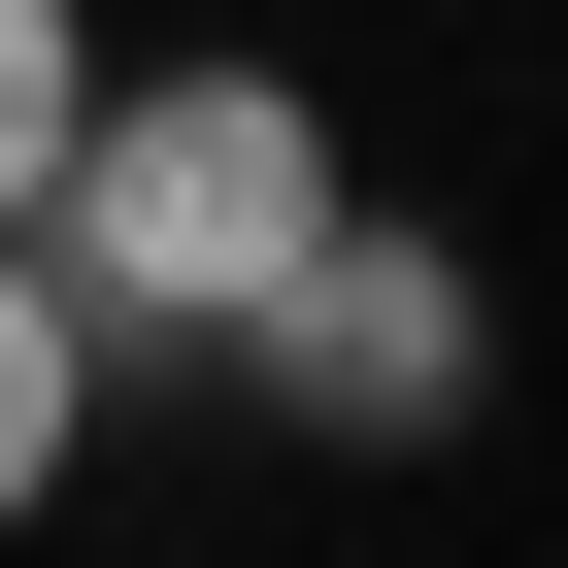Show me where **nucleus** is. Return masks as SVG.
I'll return each mask as SVG.
<instances>
[{
    "mask_svg": "<svg viewBox=\"0 0 568 568\" xmlns=\"http://www.w3.org/2000/svg\"><path fill=\"white\" fill-rule=\"evenodd\" d=\"M68 435H101V302H68L34 234H0V535L68 501Z\"/></svg>",
    "mask_w": 568,
    "mask_h": 568,
    "instance_id": "obj_3",
    "label": "nucleus"
},
{
    "mask_svg": "<svg viewBox=\"0 0 568 568\" xmlns=\"http://www.w3.org/2000/svg\"><path fill=\"white\" fill-rule=\"evenodd\" d=\"M335 234V101L302 68H101L68 101V201H34V267L101 302V368H234V302Z\"/></svg>",
    "mask_w": 568,
    "mask_h": 568,
    "instance_id": "obj_1",
    "label": "nucleus"
},
{
    "mask_svg": "<svg viewBox=\"0 0 568 568\" xmlns=\"http://www.w3.org/2000/svg\"><path fill=\"white\" fill-rule=\"evenodd\" d=\"M234 368L302 402L335 468H435V435L501 402V267H468V234H402V201H335V234H302V267L234 302Z\"/></svg>",
    "mask_w": 568,
    "mask_h": 568,
    "instance_id": "obj_2",
    "label": "nucleus"
},
{
    "mask_svg": "<svg viewBox=\"0 0 568 568\" xmlns=\"http://www.w3.org/2000/svg\"><path fill=\"white\" fill-rule=\"evenodd\" d=\"M68 101H101V34H68V0H0V234L68 201Z\"/></svg>",
    "mask_w": 568,
    "mask_h": 568,
    "instance_id": "obj_4",
    "label": "nucleus"
}]
</instances>
